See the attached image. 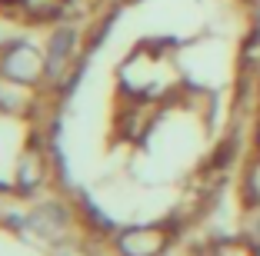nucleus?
Segmentation results:
<instances>
[{
  "mask_svg": "<svg viewBox=\"0 0 260 256\" xmlns=\"http://www.w3.org/2000/svg\"><path fill=\"white\" fill-rule=\"evenodd\" d=\"M40 180H44V160H40L37 153L23 157L20 173H17V183H20V190H34V187H40Z\"/></svg>",
  "mask_w": 260,
  "mask_h": 256,
  "instance_id": "nucleus-3",
  "label": "nucleus"
},
{
  "mask_svg": "<svg viewBox=\"0 0 260 256\" xmlns=\"http://www.w3.org/2000/svg\"><path fill=\"white\" fill-rule=\"evenodd\" d=\"M40 70H44V60H40L30 47H14V50L4 57V77H10V80H17V83L37 80Z\"/></svg>",
  "mask_w": 260,
  "mask_h": 256,
  "instance_id": "nucleus-1",
  "label": "nucleus"
},
{
  "mask_svg": "<svg viewBox=\"0 0 260 256\" xmlns=\"http://www.w3.org/2000/svg\"><path fill=\"white\" fill-rule=\"evenodd\" d=\"M30 17H54L63 7V0H23Z\"/></svg>",
  "mask_w": 260,
  "mask_h": 256,
  "instance_id": "nucleus-5",
  "label": "nucleus"
},
{
  "mask_svg": "<svg viewBox=\"0 0 260 256\" xmlns=\"http://www.w3.org/2000/svg\"><path fill=\"white\" fill-rule=\"evenodd\" d=\"M257 256H260V249H257Z\"/></svg>",
  "mask_w": 260,
  "mask_h": 256,
  "instance_id": "nucleus-6",
  "label": "nucleus"
},
{
  "mask_svg": "<svg viewBox=\"0 0 260 256\" xmlns=\"http://www.w3.org/2000/svg\"><path fill=\"white\" fill-rule=\"evenodd\" d=\"M120 249L123 256H157L164 249V233L160 230H127L120 236Z\"/></svg>",
  "mask_w": 260,
  "mask_h": 256,
  "instance_id": "nucleus-2",
  "label": "nucleus"
},
{
  "mask_svg": "<svg viewBox=\"0 0 260 256\" xmlns=\"http://www.w3.org/2000/svg\"><path fill=\"white\" fill-rule=\"evenodd\" d=\"M70 47H74V33L70 30H60L54 40H50V63L47 67L57 74V67H63V60L70 57Z\"/></svg>",
  "mask_w": 260,
  "mask_h": 256,
  "instance_id": "nucleus-4",
  "label": "nucleus"
}]
</instances>
